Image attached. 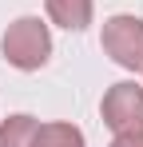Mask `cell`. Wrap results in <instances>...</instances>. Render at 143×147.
Masks as SVG:
<instances>
[{"label": "cell", "mask_w": 143, "mask_h": 147, "mask_svg": "<svg viewBox=\"0 0 143 147\" xmlns=\"http://www.w3.org/2000/svg\"><path fill=\"white\" fill-rule=\"evenodd\" d=\"M0 52H4V60L12 68L40 72L48 64V56H52V32H48V24L40 16H20V20L8 24L4 40H0Z\"/></svg>", "instance_id": "cell-1"}, {"label": "cell", "mask_w": 143, "mask_h": 147, "mask_svg": "<svg viewBox=\"0 0 143 147\" xmlns=\"http://www.w3.org/2000/svg\"><path fill=\"white\" fill-rule=\"evenodd\" d=\"M103 52L127 72H143V20L139 16H111L103 20V36H99Z\"/></svg>", "instance_id": "cell-2"}, {"label": "cell", "mask_w": 143, "mask_h": 147, "mask_svg": "<svg viewBox=\"0 0 143 147\" xmlns=\"http://www.w3.org/2000/svg\"><path fill=\"white\" fill-rule=\"evenodd\" d=\"M99 115L103 123L123 135V131H143V88L131 84V80H119L107 88V96L99 103Z\"/></svg>", "instance_id": "cell-3"}, {"label": "cell", "mask_w": 143, "mask_h": 147, "mask_svg": "<svg viewBox=\"0 0 143 147\" xmlns=\"http://www.w3.org/2000/svg\"><path fill=\"white\" fill-rule=\"evenodd\" d=\"M44 4H48L52 24L68 28V32H84V28L92 24V12H95L92 0H44Z\"/></svg>", "instance_id": "cell-4"}, {"label": "cell", "mask_w": 143, "mask_h": 147, "mask_svg": "<svg viewBox=\"0 0 143 147\" xmlns=\"http://www.w3.org/2000/svg\"><path fill=\"white\" fill-rule=\"evenodd\" d=\"M32 147H84V131L76 123H40Z\"/></svg>", "instance_id": "cell-5"}, {"label": "cell", "mask_w": 143, "mask_h": 147, "mask_svg": "<svg viewBox=\"0 0 143 147\" xmlns=\"http://www.w3.org/2000/svg\"><path fill=\"white\" fill-rule=\"evenodd\" d=\"M36 127H40L36 115H8L0 123V147H32Z\"/></svg>", "instance_id": "cell-6"}, {"label": "cell", "mask_w": 143, "mask_h": 147, "mask_svg": "<svg viewBox=\"0 0 143 147\" xmlns=\"http://www.w3.org/2000/svg\"><path fill=\"white\" fill-rule=\"evenodd\" d=\"M107 147H143V131H123V135H115Z\"/></svg>", "instance_id": "cell-7"}]
</instances>
